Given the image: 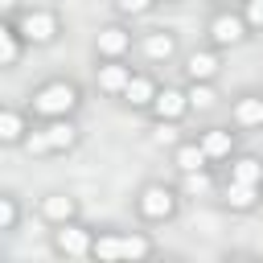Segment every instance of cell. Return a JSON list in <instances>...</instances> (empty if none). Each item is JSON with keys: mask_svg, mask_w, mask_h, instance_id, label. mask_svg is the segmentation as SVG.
I'll use <instances>...</instances> for the list:
<instances>
[{"mask_svg": "<svg viewBox=\"0 0 263 263\" xmlns=\"http://www.w3.org/2000/svg\"><path fill=\"white\" fill-rule=\"evenodd\" d=\"M33 156H45V152H66V148H74L78 144V127L70 123V115H58V119H49L45 127H37V132H25V140H21Z\"/></svg>", "mask_w": 263, "mask_h": 263, "instance_id": "cell-1", "label": "cell"}, {"mask_svg": "<svg viewBox=\"0 0 263 263\" xmlns=\"http://www.w3.org/2000/svg\"><path fill=\"white\" fill-rule=\"evenodd\" d=\"M29 107H33L37 115H45V119L70 115V111L78 107V86H74V82H66V78H58V82H45L41 90H33Z\"/></svg>", "mask_w": 263, "mask_h": 263, "instance_id": "cell-2", "label": "cell"}, {"mask_svg": "<svg viewBox=\"0 0 263 263\" xmlns=\"http://www.w3.org/2000/svg\"><path fill=\"white\" fill-rule=\"evenodd\" d=\"M152 255V238L144 234H99L90 242V259H148Z\"/></svg>", "mask_w": 263, "mask_h": 263, "instance_id": "cell-3", "label": "cell"}, {"mask_svg": "<svg viewBox=\"0 0 263 263\" xmlns=\"http://www.w3.org/2000/svg\"><path fill=\"white\" fill-rule=\"evenodd\" d=\"M136 205H140V214L148 222H164V218L177 214V189H168V185H144L140 197H136Z\"/></svg>", "mask_w": 263, "mask_h": 263, "instance_id": "cell-4", "label": "cell"}, {"mask_svg": "<svg viewBox=\"0 0 263 263\" xmlns=\"http://www.w3.org/2000/svg\"><path fill=\"white\" fill-rule=\"evenodd\" d=\"M16 33H21V41L49 45V41L58 37V16H53V12H45V8H33V12H25V16L16 21Z\"/></svg>", "mask_w": 263, "mask_h": 263, "instance_id": "cell-5", "label": "cell"}, {"mask_svg": "<svg viewBox=\"0 0 263 263\" xmlns=\"http://www.w3.org/2000/svg\"><path fill=\"white\" fill-rule=\"evenodd\" d=\"M90 242H95V234L86 226H78L74 218L70 222H58V230H53V247L62 255H70V259H86L90 255Z\"/></svg>", "mask_w": 263, "mask_h": 263, "instance_id": "cell-6", "label": "cell"}, {"mask_svg": "<svg viewBox=\"0 0 263 263\" xmlns=\"http://www.w3.org/2000/svg\"><path fill=\"white\" fill-rule=\"evenodd\" d=\"M152 115L160 119V123H177L185 111H189V99H185V90H177V86H164V90H156L152 95Z\"/></svg>", "mask_w": 263, "mask_h": 263, "instance_id": "cell-7", "label": "cell"}, {"mask_svg": "<svg viewBox=\"0 0 263 263\" xmlns=\"http://www.w3.org/2000/svg\"><path fill=\"white\" fill-rule=\"evenodd\" d=\"M210 37H214V45H238L247 37V21L238 12H218L210 21Z\"/></svg>", "mask_w": 263, "mask_h": 263, "instance_id": "cell-8", "label": "cell"}, {"mask_svg": "<svg viewBox=\"0 0 263 263\" xmlns=\"http://www.w3.org/2000/svg\"><path fill=\"white\" fill-rule=\"evenodd\" d=\"M99 53L103 58H123L127 49H132V33L127 29H119V25H107V29H99Z\"/></svg>", "mask_w": 263, "mask_h": 263, "instance_id": "cell-9", "label": "cell"}, {"mask_svg": "<svg viewBox=\"0 0 263 263\" xmlns=\"http://www.w3.org/2000/svg\"><path fill=\"white\" fill-rule=\"evenodd\" d=\"M127 78H132V66H123L119 58H107V66H99V90L107 95H123Z\"/></svg>", "mask_w": 263, "mask_h": 263, "instance_id": "cell-10", "label": "cell"}, {"mask_svg": "<svg viewBox=\"0 0 263 263\" xmlns=\"http://www.w3.org/2000/svg\"><path fill=\"white\" fill-rule=\"evenodd\" d=\"M197 144H201L205 160H222V156H230V148H234V132H226V127H210V132L197 136Z\"/></svg>", "mask_w": 263, "mask_h": 263, "instance_id": "cell-11", "label": "cell"}, {"mask_svg": "<svg viewBox=\"0 0 263 263\" xmlns=\"http://www.w3.org/2000/svg\"><path fill=\"white\" fill-rule=\"evenodd\" d=\"M144 58H152V62H168L173 53H177V37L173 33H164V29H156V33H148L144 37Z\"/></svg>", "mask_w": 263, "mask_h": 263, "instance_id": "cell-12", "label": "cell"}, {"mask_svg": "<svg viewBox=\"0 0 263 263\" xmlns=\"http://www.w3.org/2000/svg\"><path fill=\"white\" fill-rule=\"evenodd\" d=\"M218 53H210V49H197V53H189V62H185V74L193 78V82H210L214 74H218Z\"/></svg>", "mask_w": 263, "mask_h": 263, "instance_id": "cell-13", "label": "cell"}, {"mask_svg": "<svg viewBox=\"0 0 263 263\" xmlns=\"http://www.w3.org/2000/svg\"><path fill=\"white\" fill-rule=\"evenodd\" d=\"M41 214H45L49 222H70V218L78 214V201L66 197V193H45V197H41Z\"/></svg>", "mask_w": 263, "mask_h": 263, "instance_id": "cell-14", "label": "cell"}, {"mask_svg": "<svg viewBox=\"0 0 263 263\" xmlns=\"http://www.w3.org/2000/svg\"><path fill=\"white\" fill-rule=\"evenodd\" d=\"M234 123L238 127H263V99L259 95H242L234 103Z\"/></svg>", "mask_w": 263, "mask_h": 263, "instance_id": "cell-15", "label": "cell"}, {"mask_svg": "<svg viewBox=\"0 0 263 263\" xmlns=\"http://www.w3.org/2000/svg\"><path fill=\"white\" fill-rule=\"evenodd\" d=\"M152 95H156V82H152V78H144V74H132V78H127V86H123V99H127L132 107H148V103H152Z\"/></svg>", "mask_w": 263, "mask_h": 263, "instance_id": "cell-16", "label": "cell"}, {"mask_svg": "<svg viewBox=\"0 0 263 263\" xmlns=\"http://www.w3.org/2000/svg\"><path fill=\"white\" fill-rule=\"evenodd\" d=\"M259 201V185H247V181H230L226 185V205L230 210H251Z\"/></svg>", "mask_w": 263, "mask_h": 263, "instance_id": "cell-17", "label": "cell"}, {"mask_svg": "<svg viewBox=\"0 0 263 263\" xmlns=\"http://www.w3.org/2000/svg\"><path fill=\"white\" fill-rule=\"evenodd\" d=\"M25 119H21V111H8V107H0V144H21L25 140Z\"/></svg>", "mask_w": 263, "mask_h": 263, "instance_id": "cell-18", "label": "cell"}, {"mask_svg": "<svg viewBox=\"0 0 263 263\" xmlns=\"http://www.w3.org/2000/svg\"><path fill=\"white\" fill-rule=\"evenodd\" d=\"M173 160H177V168H181V173H201V168H205V164H210V160H205V152H201V144H197V140H193V144H181V148H177V156H173Z\"/></svg>", "mask_w": 263, "mask_h": 263, "instance_id": "cell-19", "label": "cell"}, {"mask_svg": "<svg viewBox=\"0 0 263 263\" xmlns=\"http://www.w3.org/2000/svg\"><path fill=\"white\" fill-rule=\"evenodd\" d=\"M230 181H247V185H263V160L259 156H238L230 168Z\"/></svg>", "mask_w": 263, "mask_h": 263, "instance_id": "cell-20", "label": "cell"}, {"mask_svg": "<svg viewBox=\"0 0 263 263\" xmlns=\"http://www.w3.org/2000/svg\"><path fill=\"white\" fill-rule=\"evenodd\" d=\"M16 58H21V33L0 25V66H16Z\"/></svg>", "mask_w": 263, "mask_h": 263, "instance_id": "cell-21", "label": "cell"}, {"mask_svg": "<svg viewBox=\"0 0 263 263\" xmlns=\"http://www.w3.org/2000/svg\"><path fill=\"white\" fill-rule=\"evenodd\" d=\"M185 99H189V107H214V90H210V82H193L189 90H185Z\"/></svg>", "mask_w": 263, "mask_h": 263, "instance_id": "cell-22", "label": "cell"}, {"mask_svg": "<svg viewBox=\"0 0 263 263\" xmlns=\"http://www.w3.org/2000/svg\"><path fill=\"white\" fill-rule=\"evenodd\" d=\"M12 226H16V201L0 193V230H12Z\"/></svg>", "mask_w": 263, "mask_h": 263, "instance_id": "cell-23", "label": "cell"}, {"mask_svg": "<svg viewBox=\"0 0 263 263\" xmlns=\"http://www.w3.org/2000/svg\"><path fill=\"white\" fill-rule=\"evenodd\" d=\"M115 8H119L123 16H144V12L152 8V0H115Z\"/></svg>", "mask_w": 263, "mask_h": 263, "instance_id": "cell-24", "label": "cell"}, {"mask_svg": "<svg viewBox=\"0 0 263 263\" xmlns=\"http://www.w3.org/2000/svg\"><path fill=\"white\" fill-rule=\"evenodd\" d=\"M242 21H247V29H263V0H251Z\"/></svg>", "mask_w": 263, "mask_h": 263, "instance_id": "cell-25", "label": "cell"}, {"mask_svg": "<svg viewBox=\"0 0 263 263\" xmlns=\"http://www.w3.org/2000/svg\"><path fill=\"white\" fill-rule=\"evenodd\" d=\"M259 99H263V90H259Z\"/></svg>", "mask_w": 263, "mask_h": 263, "instance_id": "cell-26", "label": "cell"}]
</instances>
